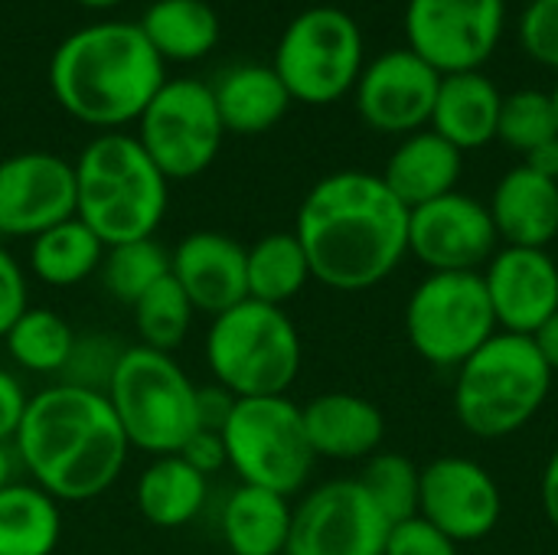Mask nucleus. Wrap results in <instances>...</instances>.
<instances>
[{
    "label": "nucleus",
    "instance_id": "6",
    "mask_svg": "<svg viewBox=\"0 0 558 555\" xmlns=\"http://www.w3.org/2000/svg\"><path fill=\"white\" fill-rule=\"evenodd\" d=\"M301 360V334L284 307L245 298L209 321L206 363L216 386L235 399L288 396Z\"/></svg>",
    "mask_w": 558,
    "mask_h": 555
},
{
    "label": "nucleus",
    "instance_id": "22",
    "mask_svg": "<svg viewBox=\"0 0 558 555\" xmlns=\"http://www.w3.org/2000/svg\"><path fill=\"white\" fill-rule=\"evenodd\" d=\"M461 170H464V154L432 128H422L402 137V144L389 154L386 170L379 177L405 209H415L438 196L454 193Z\"/></svg>",
    "mask_w": 558,
    "mask_h": 555
},
{
    "label": "nucleus",
    "instance_id": "31",
    "mask_svg": "<svg viewBox=\"0 0 558 555\" xmlns=\"http://www.w3.org/2000/svg\"><path fill=\"white\" fill-rule=\"evenodd\" d=\"M75 337L78 334L59 311L29 304L3 334V343L20 370L36 376H59L72 357Z\"/></svg>",
    "mask_w": 558,
    "mask_h": 555
},
{
    "label": "nucleus",
    "instance_id": "11",
    "mask_svg": "<svg viewBox=\"0 0 558 555\" xmlns=\"http://www.w3.org/2000/svg\"><path fill=\"white\" fill-rule=\"evenodd\" d=\"M134 124L137 144L167 180H193L206 173L226 137L213 85L199 79H167Z\"/></svg>",
    "mask_w": 558,
    "mask_h": 555
},
{
    "label": "nucleus",
    "instance_id": "43",
    "mask_svg": "<svg viewBox=\"0 0 558 555\" xmlns=\"http://www.w3.org/2000/svg\"><path fill=\"white\" fill-rule=\"evenodd\" d=\"M533 343H536V350L543 353V360H546V366L558 373V311L533 334Z\"/></svg>",
    "mask_w": 558,
    "mask_h": 555
},
{
    "label": "nucleus",
    "instance_id": "16",
    "mask_svg": "<svg viewBox=\"0 0 558 555\" xmlns=\"http://www.w3.org/2000/svg\"><path fill=\"white\" fill-rule=\"evenodd\" d=\"M497 242L490 209L468 193L454 190L409 209V252L432 272H477Z\"/></svg>",
    "mask_w": 558,
    "mask_h": 555
},
{
    "label": "nucleus",
    "instance_id": "17",
    "mask_svg": "<svg viewBox=\"0 0 558 555\" xmlns=\"http://www.w3.org/2000/svg\"><path fill=\"white\" fill-rule=\"evenodd\" d=\"M500 514L504 497L484 464L471 458H438L422 468L418 517L458 546L490 536Z\"/></svg>",
    "mask_w": 558,
    "mask_h": 555
},
{
    "label": "nucleus",
    "instance_id": "25",
    "mask_svg": "<svg viewBox=\"0 0 558 555\" xmlns=\"http://www.w3.org/2000/svg\"><path fill=\"white\" fill-rule=\"evenodd\" d=\"M291 497L239 484L222 504V543L232 555H284L291 536Z\"/></svg>",
    "mask_w": 558,
    "mask_h": 555
},
{
    "label": "nucleus",
    "instance_id": "32",
    "mask_svg": "<svg viewBox=\"0 0 558 555\" xmlns=\"http://www.w3.org/2000/svg\"><path fill=\"white\" fill-rule=\"evenodd\" d=\"M134 334H137V347L157 350V353H177L193 327V304L183 294V288L167 275L163 281H157L134 307Z\"/></svg>",
    "mask_w": 558,
    "mask_h": 555
},
{
    "label": "nucleus",
    "instance_id": "39",
    "mask_svg": "<svg viewBox=\"0 0 558 555\" xmlns=\"http://www.w3.org/2000/svg\"><path fill=\"white\" fill-rule=\"evenodd\" d=\"M29 307L26 272L23 265L0 245V340L13 327V321Z\"/></svg>",
    "mask_w": 558,
    "mask_h": 555
},
{
    "label": "nucleus",
    "instance_id": "27",
    "mask_svg": "<svg viewBox=\"0 0 558 555\" xmlns=\"http://www.w3.org/2000/svg\"><path fill=\"white\" fill-rule=\"evenodd\" d=\"M137 26L163 62H196L222 36L219 13L209 0H154Z\"/></svg>",
    "mask_w": 558,
    "mask_h": 555
},
{
    "label": "nucleus",
    "instance_id": "5",
    "mask_svg": "<svg viewBox=\"0 0 558 555\" xmlns=\"http://www.w3.org/2000/svg\"><path fill=\"white\" fill-rule=\"evenodd\" d=\"M553 370L533 337L494 334L474 357L458 366L454 412L477 438H507L533 422L543 409Z\"/></svg>",
    "mask_w": 558,
    "mask_h": 555
},
{
    "label": "nucleus",
    "instance_id": "42",
    "mask_svg": "<svg viewBox=\"0 0 558 555\" xmlns=\"http://www.w3.org/2000/svg\"><path fill=\"white\" fill-rule=\"evenodd\" d=\"M523 164H526L530 170H536L539 177H549V180H556L558 183V137L546 141V144L536 147V150H530Z\"/></svg>",
    "mask_w": 558,
    "mask_h": 555
},
{
    "label": "nucleus",
    "instance_id": "12",
    "mask_svg": "<svg viewBox=\"0 0 558 555\" xmlns=\"http://www.w3.org/2000/svg\"><path fill=\"white\" fill-rule=\"evenodd\" d=\"M405 39L441 75L481 72L507 29V0H409Z\"/></svg>",
    "mask_w": 558,
    "mask_h": 555
},
{
    "label": "nucleus",
    "instance_id": "41",
    "mask_svg": "<svg viewBox=\"0 0 558 555\" xmlns=\"http://www.w3.org/2000/svg\"><path fill=\"white\" fill-rule=\"evenodd\" d=\"M26 402H29V396H26L23 383L10 370H0V442H13V435L23 422Z\"/></svg>",
    "mask_w": 558,
    "mask_h": 555
},
{
    "label": "nucleus",
    "instance_id": "7",
    "mask_svg": "<svg viewBox=\"0 0 558 555\" xmlns=\"http://www.w3.org/2000/svg\"><path fill=\"white\" fill-rule=\"evenodd\" d=\"M199 386L183 373L170 353L147 347H124L105 399L131 448L160 458L180 455L186 438L199 429Z\"/></svg>",
    "mask_w": 558,
    "mask_h": 555
},
{
    "label": "nucleus",
    "instance_id": "33",
    "mask_svg": "<svg viewBox=\"0 0 558 555\" xmlns=\"http://www.w3.org/2000/svg\"><path fill=\"white\" fill-rule=\"evenodd\" d=\"M98 272L105 278L108 294L114 301L134 307L157 281H163L170 275V249H163L157 242V236L111 245V249H105V262Z\"/></svg>",
    "mask_w": 558,
    "mask_h": 555
},
{
    "label": "nucleus",
    "instance_id": "36",
    "mask_svg": "<svg viewBox=\"0 0 558 555\" xmlns=\"http://www.w3.org/2000/svg\"><path fill=\"white\" fill-rule=\"evenodd\" d=\"M121 353H124V347H118L111 337L82 334V337H75L72 357H69L65 370L59 373V383L78 386V389H92V393H101L105 396L108 379H111Z\"/></svg>",
    "mask_w": 558,
    "mask_h": 555
},
{
    "label": "nucleus",
    "instance_id": "34",
    "mask_svg": "<svg viewBox=\"0 0 558 555\" xmlns=\"http://www.w3.org/2000/svg\"><path fill=\"white\" fill-rule=\"evenodd\" d=\"M389 527L418 517V491H422V468L396 451H376L366 458L363 474L356 478Z\"/></svg>",
    "mask_w": 558,
    "mask_h": 555
},
{
    "label": "nucleus",
    "instance_id": "29",
    "mask_svg": "<svg viewBox=\"0 0 558 555\" xmlns=\"http://www.w3.org/2000/svg\"><path fill=\"white\" fill-rule=\"evenodd\" d=\"M101 262L105 245L78 216L29 239V272L49 288H75L98 275Z\"/></svg>",
    "mask_w": 558,
    "mask_h": 555
},
{
    "label": "nucleus",
    "instance_id": "19",
    "mask_svg": "<svg viewBox=\"0 0 558 555\" xmlns=\"http://www.w3.org/2000/svg\"><path fill=\"white\" fill-rule=\"evenodd\" d=\"M170 278L183 288L196 314L219 317L248 298L245 245L226 232L196 229L170 252Z\"/></svg>",
    "mask_w": 558,
    "mask_h": 555
},
{
    "label": "nucleus",
    "instance_id": "23",
    "mask_svg": "<svg viewBox=\"0 0 558 555\" xmlns=\"http://www.w3.org/2000/svg\"><path fill=\"white\" fill-rule=\"evenodd\" d=\"M504 92L484 72L441 75L438 101L432 111V131L454 144L461 154L497 141Z\"/></svg>",
    "mask_w": 558,
    "mask_h": 555
},
{
    "label": "nucleus",
    "instance_id": "10",
    "mask_svg": "<svg viewBox=\"0 0 558 555\" xmlns=\"http://www.w3.org/2000/svg\"><path fill=\"white\" fill-rule=\"evenodd\" d=\"M405 334L422 360L461 366L497 334L484 275L432 272L405 304Z\"/></svg>",
    "mask_w": 558,
    "mask_h": 555
},
{
    "label": "nucleus",
    "instance_id": "24",
    "mask_svg": "<svg viewBox=\"0 0 558 555\" xmlns=\"http://www.w3.org/2000/svg\"><path fill=\"white\" fill-rule=\"evenodd\" d=\"M213 98L226 134L242 137L271 131L294 105L278 72L262 62H242L222 72L213 85Z\"/></svg>",
    "mask_w": 558,
    "mask_h": 555
},
{
    "label": "nucleus",
    "instance_id": "28",
    "mask_svg": "<svg viewBox=\"0 0 558 555\" xmlns=\"http://www.w3.org/2000/svg\"><path fill=\"white\" fill-rule=\"evenodd\" d=\"M62 540V510L33 481L0 491V555H52Z\"/></svg>",
    "mask_w": 558,
    "mask_h": 555
},
{
    "label": "nucleus",
    "instance_id": "38",
    "mask_svg": "<svg viewBox=\"0 0 558 555\" xmlns=\"http://www.w3.org/2000/svg\"><path fill=\"white\" fill-rule=\"evenodd\" d=\"M383 555H458V543L435 530L428 520L412 517L389 530Z\"/></svg>",
    "mask_w": 558,
    "mask_h": 555
},
{
    "label": "nucleus",
    "instance_id": "3",
    "mask_svg": "<svg viewBox=\"0 0 558 555\" xmlns=\"http://www.w3.org/2000/svg\"><path fill=\"white\" fill-rule=\"evenodd\" d=\"M167 82V62L137 23L98 20L72 29L49 59V88L59 108L95 128L124 131Z\"/></svg>",
    "mask_w": 558,
    "mask_h": 555
},
{
    "label": "nucleus",
    "instance_id": "37",
    "mask_svg": "<svg viewBox=\"0 0 558 555\" xmlns=\"http://www.w3.org/2000/svg\"><path fill=\"white\" fill-rule=\"evenodd\" d=\"M517 39L533 62L558 72V0H530L517 20Z\"/></svg>",
    "mask_w": 558,
    "mask_h": 555
},
{
    "label": "nucleus",
    "instance_id": "44",
    "mask_svg": "<svg viewBox=\"0 0 558 555\" xmlns=\"http://www.w3.org/2000/svg\"><path fill=\"white\" fill-rule=\"evenodd\" d=\"M543 510H546L549 523L558 530V448L543 471Z\"/></svg>",
    "mask_w": 558,
    "mask_h": 555
},
{
    "label": "nucleus",
    "instance_id": "47",
    "mask_svg": "<svg viewBox=\"0 0 558 555\" xmlns=\"http://www.w3.org/2000/svg\"><path fill=\"white\" fill-rule=\"evenodd\" d=\"M553 101H556V111H558V82H556V88H553Z\"/></svg>",
    "mask_w": 558,
    "mask_h": 555
},
{
    "label": "nucleus",
    "instance_id": "20",
    "mask_svg": "<svg viewBox=\"0 0 558 555\" xmlns=\"http://www.w3.org/2000/svg\"><path fill=\"white\" fill-rule=\"evenodd\" d=\"M301 415L317 458L363 461L373 458L386 438V419L379 406L356 393H324L301 406Z\"/></svg>",
    "mask_w": 558,
    "mask_h": 555
},
{
    "label": "nucleus",
    "instance_id": "35",
    "mask_svg": "<svg viewBox=\"0 0 558 555\" xmlns=\"http://www.w3.org/2000/svg\"><path fill=\"white\" fill-rule=\"evenodd\" d=\"M553 137H558V111L553 92L520 88L513 95H504L497 141H504L510 150L526 157L530 150L543 147Z\"/></svg>",
    "mask_w": 558,
    "mask_h": 555
},
{
    "label": "nucleus",
    "instance_id": "46",
    "mask_svg": "<svg viewBox=\"0 0 558 555\" xmlns=\"http://www.w3.org/2000/svg\"><path fill=\"white\" fill-rule=\"evenodd\" d=\"M75 3L85 7V10H111V7H118L124 0H75Z\"/></svg>",
    "mask_w": 558,
    "mask_h": 555
},
{
    "label": "nucleus",
    "instance_id": "13",
    "mask_svg": "<svg viewBox=\"0 0 558 555\" xmlns=\"http://www.w3.org/2000/svg\"><path fill=\"white\" fill-rule=\"evenodd\" d=\"M389 520L356 478L314 487L291 514L284 555H383Z\"/></svg>",
    "mask_w": 558,
    "mask_h": 555
},
{
    "label": "nucleus",
    "instance_id": "15",
    "mask_svg": "<svg viewBox=\"0 0 558 555\" xmlns=\"http://www.w3.org/2000/svg\"><path fill=\"white\" fill-rule=\"evenodd\" d=\"M441 72L409 46L369 59L356 79L353 98L360 118L379 134H415L432 124Z\"/></svg>",
    "mask_w": 558,
    "mask_h": 555
},
{
    "label": "nucleus",
    "instance_id": "40",
    "mask_svg": "<svg viewBox=\"0 0 558 555\" xmlns=\"http://www.w3.org/2000/svg\"><path fill=\"white\" fill-rule=\"evenodd\" d=\"M180 458L196 468L203 478H213L216 471L229 468L226 464V445H222V435L219 432H209V429H196L186 445L180 448Z\"/></svg>",
    "mask_w": 558,
    "mask_h": 555
},
{
    "label": "nucleus",
    "instance_id": "21",
    "mask_svg": "<svg viewBox=\"0 0 558 555\" xmlns=\"http://www.w3.org/2000/svg\"><path fill=\"white\" fill-rule=\"evenodd\" d=\"M487 209L507 245L546 249L558 236V183L539 177L526 164L500 177Z\"/></svg>",
    "mask_w": 558,
    "mask_h": 555
},
{
    "label": "nucleus",
    "instance_id": "2",
    "mask_svg": "<svg viewBox=\"0 0 558 555\" xmlns=\"http://www.w3.org/2000/svg\"><path fill=\"white\" fill-rule=\"evenodd\" d=\"M13 451L52 500L85 504L118 484L131 445L101 393L52 383L29 396Z\"/></svg>",
    "mask_w": 558,
    "mask_h": 555
},
{
    "label": "nucleus",
    "instance_id": "1",
    "mask_svg": "<svg viewBox=\"0 0 558 555\" xmlns=\"http://www.w3.org/2000/svg\"><path fill=\"white\" fill-rule=\"evenodd\" d=\"M294 236L314 281L333 291H366L405 258L409 209L379 173L337 170L301 200Z\"/></svg>",
    "mask_w": 558,
    "mask_h": 555
},
{
    "label": "nucleus",
    "instance_id": "8",
    "mask_svg": "<svg viewBox=\"0 0 558 555\" xmlns=\"http://www.w3.org/2000/svg\"><path fill=\"white\" fill-rule=\"evenodd\" d=\"M366 65L360 23L330 3L301 10L275 46L271 69L284 82L291 101L333 105L356 88Z\"/></svg>",
    "mask_w": 558,
    "mask_h": 555
},
{
    "label": "nucleus",
    "instance_id": "30",
    "mask_svg": "<svg viewBox=\"0 0 558 555\" xmlns=\"http://www.w3.org/2000/svg\"><path fill=\"white\" fill-rule=\"evenodd\" d=\"M307 281L311 265L294 232H268L245 249V285L252 301L284 307Z\"/></svg>",
    "mask_w": 558,
    "mask_h": 555
},
{
    "label": "nucleus",
    "instance_id": "45",
    "mask_svg": "<svg viewBox=\"0 0 558 555\" xmlns=\"http://www.w3.org/2000/svg\"><path fill=\"white\" fill-rule=\"evenodd\" d=\"M16 468H20V461H16L13 442H0V491L16 481Z\"/></svg>",
    "mask_w": 558,
    "mask_h": 555
},
{
    "label": "nucleus",
    "instance_id": "9",
    "mask_svg": "<svg viewBox=\"0 0 558 555\" xmlns=\"http://www.w3.org/2000/svg\"><path fill=\"white\" fill-rule=\"evenodd\" d=\"M219 435L226 464L239 474V484L265 487L281 497L298 494L317 461L301 406L288 396L235 399Z\"/></svg>",
    "mask_w": 558,
    "mask_h": 555
},
{
    "label": "nucleus",
    "instance_id": "26",
    "mask_svg": "<svg viewBox=\"0 0 558 555\" xmlns=\"http://www.w3.org/2000/svg\"><path fill=\"white\" fill-rule=\"evenodd\" d=\"M209 497V478L190 468L180 455L154 458L134 487L141 517L157 530H177L193 523Z\"/></svg>",
    "mask_w": 558,
    "mask_h": 555
},
{
    "label": "nucleus",
    "instance_id": "14",
    "mask_svg": "<svg viewBox=\"0 0 558 555\" xmlns=\"http://www.w3.org/2000/svg\"><path fill=\"white\" fill-rule=\"evenodd\" d=\"M75 167L52 150L0 160V239H36L75 216Z\"/></svg>",
    "mask_w": 558,
    "mask_h": 555
},
{
    "label": "nucleus",
    "instance_id": "4",
    "mask_svg": "<svg viewBox=\"0 0 558 555\" xmlns=\"http://www.w3.org/2000/svg\"><path fill=\"white\" fill-rule=\"evenodd\" d=\"M75 167V216L101 239L105 249L154 239L167 206L170 180L128 131L95 134Z\"/></svg>",
    "mask_w": 558,
    "mask_h": 555
},
{
    "label": "nucleus",
    "instance_id": "18",
    "mask_svg": "<svg viewBox=\"0 0 558 555\" xmlns=\"http://www.w3.org/2000/svg\"><path fill=\"white\" fill-rule=\"evenodd\" d=\"M484 285L504 334L533 337L558 311V265L546 249L507 245L487 262Z\"/></svg>",
    "mask_w": 558,
    "mask_h": 555
}]
</instances>
